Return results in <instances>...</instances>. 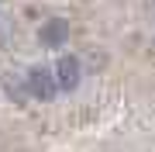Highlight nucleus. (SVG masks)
<instances>
[{"label": "nucleus", "instance_id": "1", "mask_svg": "<svg viewBox=\"0 0 155 152\" xmlns=\"http://www.w3.org/2000/svg\"><path fill=\"white\" fill-rule=\"evenodd\" d=\"M28 86H31L35 97H41V100H48V97H52V79H48V73H45V69H31Z\"/></svg>", "mask_w": 155, "mask_h": 152}, {"label": "nucleus", "instance_id": "3", "mask_svg": "<svg viewBox=\"0 0 155 152\" xmlns=\"http://www.w3.org/2000/svg\"><path fill=\"white\" fill-rule=\"evenodd\" d=\"M59 38H62V24H48V28H45V42H52V45H55Z\"/></svg>", "mask_w": 155, "mask_h": 152}, {"label": "nucleus", "instance_id": "2", "mask_svg": "<svg viewBox=\"0 0 155 152\" xmlns=\"http://www.w3.org/2000/svg\"><path fill=\"white\" fill-rule=\"evenodd\" d=\"M76 76H79V66H76V59H62L59 62V86H76Z\"/></svg>", "mask_w": 155, "mask_h": 152}]
</instances>
